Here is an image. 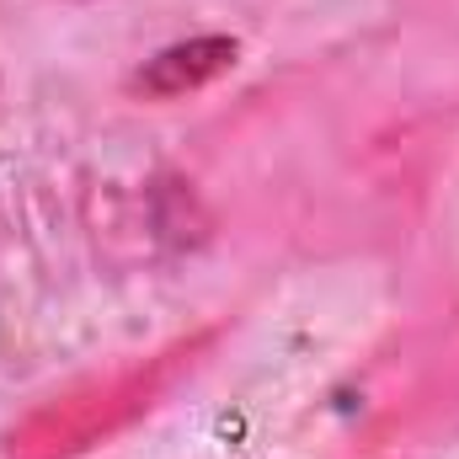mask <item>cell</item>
Returning a JSON list of instances; mask_svg holds the SVG:
<instances>
[{"mask_svg": "<svg viewBox=\"0 0 459 459\" xmlns=\"http://www.w3.org/2000/svg\"><path fill=\"white\" fill-rule=\"evenodd\" d=\"M230 65H235V43L230 38H193V43H177V48L155 54L139 70V86L150 97H182V91H198L214 75H225Z\"/></svg>", "mask_w": 459, "mask_h": 459, "instance_id": "cell-1", "label": "cell"}]
</instances>
